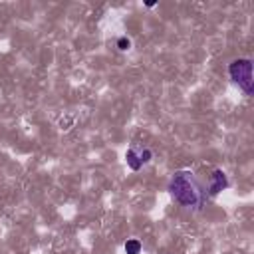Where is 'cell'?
I'll return each mask as SVG.
<instances>
[{"label":"cell","instance_id":"3957f363","mask_svg":"<svg viewBox=\"0 0 254 254\" xmlns=\"http://www.w3.org/2000/svg\"><path fill=\"white\" fill-rule=\"evenodd\" d=\"M228 187V179H226V175H224V171L222 169H216L212 175H210V185H208V194H218L222 189H226Z\"/></svg>","mask_w":254,"mask_h":254},{"label":"cell","instance_id":"52a82bcc","mask_svg":"<svg viewBox=\"0 0 254 254\" xmlns=\"http://www.w3.org/2000/svg\"><path fill=\"white\" fill-rule=\"evenodd\" d=\"M129 46H131V42H129V38H125V36H121V38L117 40V48H119V50H123V52H125V50H129Z\"/></svg>","mask_w":254,"mask_h":254},{"label":"cell","instance_id":"277c9868","mask_svg":"<svg viewBox=\"0 0 254 254\" xmlns=\"http://www.w3.org/2000/svg\"><path fill=\"white\" fill-rule=\"evenodd\" d=\"M125 161H127V165H129V169L131 171H139L141 167H143V163H141V157H139V151L137 149H127V153H125Z\"/></svg>","mask_w":254,"mask_h":254},{"label":"cell","instance_id":"7a4b0ae2","mask_svg":"<svg viewBox=\"0 0 254 254\" xmlns=\"http://www.w3.org/2000/svg\"><path fill=\"white\" fill-rule=\"evenodd\" d=\"M228 73L230 79L246 93L252 95L254 93V79H252V62L248 58H238L234 62H230L228 65Z\"/></svg>","mask_w":254,"mask_h":254},{"label":"cell","instance_id":"8992f818","mask_svg":"<svg viewBox=\"0 0 254 254\" xmlns=\"http://www.w3.org/2000/svg\"><path fill=\"white\" fill-rule=\"evenodd\" d=\"M139 157H141V163L145 165V163H149L153 159V151L151 149H143V151H139Z\"/></svg>","mask_w":254,"mask_h":254},{"label":"cell","instance_id":"6da1fadb","mask_svg":"<svg viewBox=\"0 0 254 254\" xmlns=\"http://www.w3.org/2000/svg\"><path fill=\"white\" fill-rule=\"evenodd\" d=\"M169 190L175 200L187 208H200L204 200V192L200 183L194 179L190 171H177L169 183Z\"/></svg>","mask_w":254,"mask_h":254},{"label":"cell","instance_id":"5b68a950","mask_svg":"<svg viewBox=\"0 0 254 254\" xmlns=\"http://www.w3.org/2000/svg\"><path fill=\"white\" fill-rule=\"evenodd\" d=\"M123 248H125V254H139L141 252V242L137 238H131V240L125 242Z\"/></svg>","mask_w":254,"mask_h":254}]
</instances>
